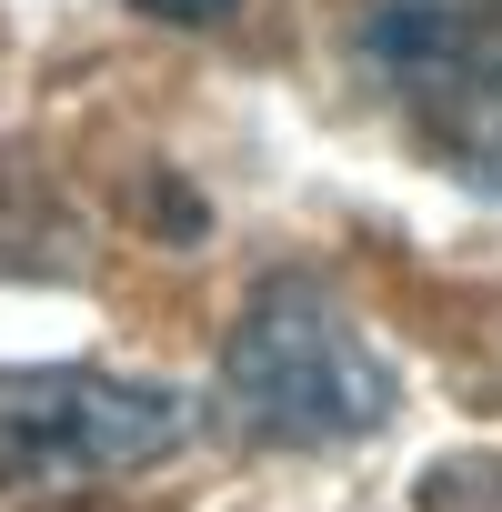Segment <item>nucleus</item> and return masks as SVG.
Returning a JSON list of instances; mask_svg holds the SVG:
<instances>
[{"instance_id":"2","label":"nucleus","mask_w":502,"mask_h":512,"mask_svg":"<svg viewBox=\"0 0 502 512\" xmlns=\"http://www.w3.org/2000/svg\"><path fill=\"white\" fill-rule=\"evenodd\" d=\"M362 71L472 191H502V0H372Z\"/></svg>"},{"instance_id":"4","label":"nucleus","mask_w":502,"mask_h":512,"mask_svg":"<svg viewBox=\"0 0 502 512\" xmlns=\"http://www.w3.org/2000/svg\"><path fill=\"white\" fill-rule=\"evenodd\" d=\"M151 21H181V31H201V21H221V11H241V0H141Z\"/></svg>"},{"instance_id":"3","label":"nucleus","mask_w":502,"mask_h":512,"mask_svg":"<svg viewBox=\"0 0 502 512\" xmlns=\"http://www.w3.org/2000/svg\"><path fill=\"white\" fill-rule=\"evenodd\" d=\"M181 442V402L111 372H0V482H111Z\"/></svg>"},{"instance_id":"1","label":"nucleus","mask_w":502,"mask_h":512,"mask_svg":"<svg viewBox=\"0 0 502 512\" xmlns=\"http://www.w3.org/2000/svg\"><path fill=\"white\" fill-rule=\"evenodd\" d=\"M392 362L362 342V322L322 292V282H262L231 322L221 352V402L251 442L282 452H322V442H362L392 412Z\"/></svg>"}]
</instances>
